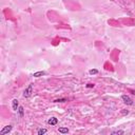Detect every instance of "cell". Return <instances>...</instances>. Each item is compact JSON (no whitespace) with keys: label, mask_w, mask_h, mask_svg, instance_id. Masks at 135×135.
<instances>
[{"label":"cell","mask_w":135,"mask_h":135,"mask_svg":"<svg viewBox=\"0 0 135 135\" xmlns=\"http://www.w3.org/2000/svg\"><path fill=\"white\" fill-rule=\"evenodd\" d=\"M32 93H33V83H31L30 86L23 91V97L29 98V97H31Z\"/></svg>","instance_id":"cell-1"},{"label":"cell","mask_w":135,"mask_h":135,"mask_svg":"<svg viewBox=\"0 0 135 135\" xmlns=\"http://www.w3.org/2000/svg\"><path fill=\"white\" fill-rule=\"evenodd\" d=\"M122 99H123L124 103H126L127 106H132V104H133V100L130 98V96H128V95H123V96H122Z\"/></svg>","instance_id":"cell-2"},{"label":"cell","mask_w":135,"mask_h":135,"mask_svg":"<svg viewBox=\"0 0 135 135\" xmlns=\"http://www.w3.org/2000/svg\"><path fill=\"white\" fill-rule=\"evenodd\" d=\"M12 129H13V126H11V125H9V126H5L3 129L0 131V135H4V134H8V133H10L11 131H12Z\"/></svg>","instance_id":"cell-3"},{"label":"cell","mask_w":135,"mask_h":135,"mask_svg":"<svg viewBox=\"0 0 135 135\" xmlns=\"http://www.w3.org/2000/svg\"><path fill=\"white\" fill-rule=\"evenodd\" d=\"M48 124L51 125V126H56V125L58 124V119L56 118V117H51V118H49Z\"/></svg>","instance_id":"cell-4"},{"label":"cell","mask_w":135,"mask_h":135,"mask_svg":"<svg viewBox=\"0 0 135 135\" xmlns=\"http://www.w3.org/2000/svg\"><path fill=\"white\" fill-rule=\"evenodd\" d=\"M12 108H13V111H18L19 103H18L17 99H13V101H12Z\"/></svg>","instance_id":"cell-5"},{"label":"cell","mask_w":135,"mask_h":135,"mask_svg":"<svg viewBox=\"0 0 135 135\" xmlns=\"http://www.w3.org/2000/svg\"><path fill=\"white\" fill-rule=\"evenodd\" d=\"M58 132L62 133V134H67V133H69V129L65 127H60V128H58Z\"/></svg>","instance_id":"cell-6"},{"label":"cell","mask_w":135,"mask_h":135,"mask_svg":"<svg viewBox=\"0 0 135 135\" xmlns=\"http://www.w3.org/2000/svg\"><path fill=\"white\" fill-rule=\"evenodd\" d=\"M43 75H46V72H44V71H39V72H35V73L33 74L34 77H40V76H43Z\"/></svg>","instance_id":"cell-7"},{"label":"cell","mask_w":135,"mask_h":135,"mask_svg":"<svg viewBox=\"0 0 135 135\" xmlns=\"http://www.w3.org/2000/svg\"><path fill=\"white\" fill-rule=\"evenodd\" d=\"M18 113H19L20 117H23V115H24V109H23V107L19 106V108H18Z\"/></svg>","instance_id":"cell-8"},{"label":"cell","mask_w":135,"mask_h":135,"mask_svg":"<svg viewBox=\"0 0 135 135\" xmlns=\"http://www.w3.org/2000/svg\"><path fill=\"white\" fill-rule=\"evenodd\" d=\"M47 132H48L47 129H39V130L37 131V134H38V135H43V134H46Z\"/></svg>","instance_id":"cell-9"},{"label":"cell","mask_w":135,"mask_h":135,"mask_svg":"<svg viewBox=\"0 0 135 135\" xmlns=\"http://www.w3.org/2000/svg\"><path fill=\"white\" fill-rule=\"evenodd\" d=\"M125 132L123 131V130H118V131H113L111 134L112 135H122V134H124Z\"/></svg>","instance_id":"cell-10"},{"label":"cell","mask_w":135,"mask_h":135,"mask_svg":"<svg viewBox=\"0 0 135 135\" xmlns=\"http://www.w3.org/2000/svg\"><path fill=\"white\" fill-rule=\"evenodd\" d=\"M68 101V99L67 98H59V99H55L54 102H66Z\"/></svg>","instance_id":"cell-11"},{"label":"cell","mask_w":135,"mask_h":135,"mask_svg":"<svg viewBox=\"0 0 135 135\" xmlns=\"http://www.w3.org/2000/svg\"><path fill=\"white\" fill-rule=\"evenodd\" d=\"M89 73H90L91 75H93V74H97V73H98V70H96V69H92V70H90V71H89Z\"/></svg>","instance_id":"cell-12"},{"label":"cell","mask_w":135,"mask_h":135,"mask_svg":"<svg viewBox=\"0 0 135 135\" xmlns=\"http://www.w3.org/2000/svg\"><path fill=\"white\" fill-rule=\"evenodd\" d=\"M94 86H95L94 83H88L87 84V88H94Z\"/></svg>","instance_id":"cell-13"},{"label":"cell","mask_w":135,"mask_h":135,"mask_svg":"<svg viewBox=\"0 0 135 135\" xmlns=\"http://www.w3.org/2000/svg\"><path fill=\"white\" fill-rule=\"evenodd\" d=\"M122 114H123V115H127V114H129V111H123V112H122Z\"/></svg>","instance_id":"cell-14"}]
</instances>
